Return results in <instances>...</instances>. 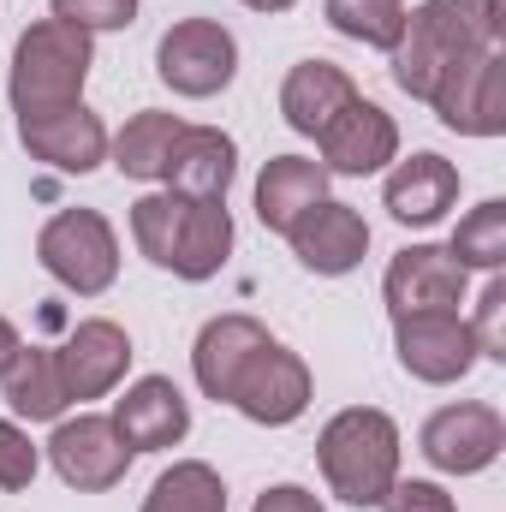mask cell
<instances>
[{
    "label": "cell",
    "mask_w": 506,
    "mask_h": 512,
    "mask_svg": "<svg viewBox=\"0 0 506 512\" xmlns=\"http://www.w3.org/2000/svg\"><path fill=\"white\" fill-rule=\"evenodd\" d=\"M18 143L30 149V161H42L54 173H78V179L108 161V126L84 102L42 108V114H18Z\"/></svg>",
    "instance_id": "cell-13"
},
{
    "label": "cell",
    "mask_w": 506,
    "mask_h": 512,
    "mask_svg": "<svg viewBox=\"0 0 506 512\" xmlns=\"http://www.w3.org/2000/svg\"><path fill=\"white\" fill-rule=\"evenodd\" d=\"M429 108H435L441 126L459 131V137H501L506 131V48L501 42H489L471 60H459L435 84Z\"/></svg>",
    "instance_id": "cell-7"
},
{
    "label": "cell",
    "mask_w": 506,
    "mask_h": 512,
    "mask_svg": "<svg viewBox=\"0 0 506 512\" xmlns=\"http://www.w3.org/2000/svg\"><path fill=\"white\" fill-rule=\"evenodd\" d=\"M381 203H387V215L399 227H435L459 203V167L447 155H435V149H417V155L387 167Z\"/></svg>",
    "instance_id": "cell-16"
},
{
    "label": "cell",
    "mask_w": 506,
    "mask_h": 512,
    "mask_svg": "<svg viewBox=\"0 0 506 512\" xmlns=\"http://www.w3.org/2000/svg\"><path fill=\"white\" fill-rule=\"evenodd\" d=\"M352 96H358V84H352L346 66H334V60H298L286 72V84H280V114H286V126L298 131V137H316Z\"/></svg>",
    "instance_id": "cell-20"
},
{
    "label": "cell",
    "mask_w": 506,
    "mask_h": 512,
    "mask_svg": "<svg viewBox=\"0 0 506 512\" xmlns=\"http://www.w3.org/2000/svg\"><path fill=\"white\" fill-rule=\"evenodd\" d=\"M310 393H316L310 364H304L298 352H286L280 340H268L251 364H245V376H239V387H233L227 405H239V411H245L251 423H262V429H286V423H298V417L310 411Z\"/></svg>",
    "instance_id": "cell-12"
},
{
    "label": "cell",
    "mask_w": 506,
    "mask_h": 512,
    "mask_svg": "<svg viewBox=\"0 0 506 512\" xmlns=\"http://www.w3.org/2000/svg\"><path fill=\"white\" fill-rule=\"evenodd\" d=\"M501 447H506V417L495 405H483V399L441 405V411H429L423 429H417V453H423L435 471H447V477H477V471H489V465L501 459Z\"/></svg>",
    "instance_id": "cell-6"
},
{
    "label": "cell",
    "mask_w": 506,
    "mask_h": 512,
    "mask_svg": "<svg viewBox=\"0 0 506 512\" xmlns=\"http://www.w3.org/2000/svg\"><path fill=\"white\" fill-rule=\"evenodd\" d=\"M471 322V340H477V358H495L506 364V274H489L483 298H477V316Z\"/></svg>",
    "instance_id": "cell-30"
},
{
    "label": "cell",
    "mask_w": 506,
    "mask_h": 512,
    "mask_svg": "<svg viewBox=\"0 0 506 512\" xmlns=\"http://www.w3.org/2000/svg\"><path fill=\"white\" fill-rule=\"evenodd\" d=\"M316 149H322V173H346V179H370V173H387L399 161V126L393 114L352 96L328 126L316 131Z\"/></svg>",
    "instance_id": "cell-11"
},
{
    "label": "cell",
    "mask_w": 506,
    "mask_h": 512,
    "mask_svg": "<svg viewBox=\"0 0 506 512\" xmlns=\"http://www.w3.org/2000/svg\"><path fill=\"white\" fill-rule=\"evenodd\" d=\"M114 429L131 453H161L179 447L191 435V399L167 376H143L126 387V399H114Z\"/></svg>",
    "instance_id": "cell-18"
},
{
    "label": "cell",
    "mask_w": 506,
    "mask_h": 512,
    "mask_svg": "<svg viewBox=\"0 0 506 512\" xmlns=\"http://www.w3.org/2000/svg\"><path fill=\"white\" fill-rule=\"evenodd\" d=\"M316 465L346 507H381L399 477V423L376 405H346L316 435Z\"/></svg>",
    "instance_id": "cell-2"
},
{
    "label": "cell",
    "mask_w": 506,
    "mask_h": 512,
    "mask_svg": "<svg viewBox=\"0 0 506 512\" xmlns=\"http://www.w3.org/2000/svg\"><path fill=\"white\" fill-rule=\"evenodd\" d=\"M251 512H328L304 483H274L268 495H256V507Z\"/></svg>",
    "instance_id": "cell-33"
},
{
    "label": "cell",
    "mask_w": 506,
    "mask_h": 512,
    "mask_svg": "<svg viewBox=\"0 0 506 512\" xmlns=\"http://www.w3.org/2000/svg\"><path fill=\"white\" fill-rule=\"evenodd\" d=\"M286 245H292V256H298L310 274L340 280V274H352V268L364 262V251H370V221H364L352 203L322 197L316 209H304V215L292 221Z\"/></svg>",
    "instance_id": "cell-15"
},
{
    "label": "cell",
    "mask_w": 506,
    "mask_h": 512,
    "mask_svg": "<svg viewBox=\"0 0 506 512\" xmlns=\"http://www.w3.org/2000/svg\"><path fill=\"white\" fill-rule=\"evenodd\" d=\"M18 346H24V340H18V328H12V322L0 316V370L12 364V352H18Z\"/></svg>",
    "instance_id": "cell-34"
},
{
    "label": "cell",
    "mask_w": 506,
    "mask_h": 512,
    "mask_svg": "<svg viewBox=\"0 0 506 512\" xmlns=\"http://www.w3.org/2000/svg\"><path fill=\"white\" fill-rule=\"evenodd\" d=\"M245 6H251V12H292L298 0H245Z\"/></svg>",
    "instance_id": "cell-35"
},
{
    "label": "cell",
    "mask_w": 506,
    "mask_h": 512,
    "mask_svg": "<svg viewBox=\"0 0 506 512\" xmlns=\"http://www.w3.org/2000/svg\"><path fill=\"white\" fill-rule=\"evenodd\" d=\"M143 512H227V483L215 465L179 459L155 477V489L143 495Z\"/></svg>",
    "instance_id": "cell-25"
},
{
    "label": "cell",
    "mask_w": 506,
    "mask_h": 512,
    "mask_svg": "<svg viewBox=\"0 0 506 512\" xmlns=\"http://www.w3.org/2000/svg\"><path fill=\"white\" fill-rule=\"evenodd\" d=\"M447 251L459 256V268L501 274V262H506V203H501V197L477 203V209L453 227V245H447Z\"/></svg>",
    "instance_id": "cell-27"
},
{
    "label": "cell",
    "mask_w": 506,
    "mask_h": 512,
    "mask_svg": "<svg viewBox=\"0 0 506 512\" xmlns=\"http://www.w3.org/2000/svg\"><path fill=\"white\" fill-rule=\"evenodd\" d=\"M131 453L114 429V417H96V411H78V417H60L54 435H48V465L60 471L66 489L78 495H102L114 483H126L131 471Z\"/></svg>",
    "instance_id": "cell-9"
},
{
    "label": "cell",
    "mask_w": 506,
    "mask_h": 512,
    "mask_svg": "<svg viewBox=\"0 0 506 512\" xmlns=\"http://www.w3.org/2000/svg\"><path fill=\"white\" fill-rule=\"evenodd\" d=\"M471 292V268H459V256L447 245H405L381 274V298L387 316H423V310H459Z\"/></svg>",
    "instance_id": "cell-10"
},
{
    "label": "cell",
    "mask_w": 506,
    "mask_h": 512,
    "mask_svg": "<svg viewBox=\"0 0 506 512\" xmlns=\"http://www.w3.org/2000/svg\"><path fill=\"white\" fill-rule=\"evenodd\" d=\"M155 78L173 96H185V102L221 96L239 78V42H233V30L221 18H179L155 42Z\"/></svg>",
    "instance_id": "cell-5"
},
{
    "label": "cell",
    "mask_w": 506,
    "mask_h": 512,
    "mask_svg": "<svg viewBox=\"0 0 506 512\" xmlns=\"http://www.w3.org/2000/svg\"><path fill=\"white\" fill-rule=\"evenodd\" d=\"M381 512H459V501H453L441 483H423V477H393V489L381 495Z\"/></svg>",
    "instance_id": "cell-32"
},
{
    "label": "cell",
    "mask_w": 506,
    "mask_h": 512,
    "mask_svg": "<svg viewBox=\"0 0 506 512\" xmlns=\"http://www.w3.org/2000/svg\"><path fill=\"white\" fill-rule=\"evenodd\" d=\"M179 215H185V197H173V191H149V197H137V203H131V239H137V251L149 256L155 268H167V262H173Z\"/></svg>",
    "instance_id": "cell-28"
},
{
    "label": "cell",
    "mask_w": 506,
    "mask_h": 512,
    "mask_svg": "<svg viewBox=\"0 0 506 512\" xmlns=\"http://www.w3.org/2000/svg\"><path fill=\"white\" fill-rule=\"evenodd\" d=\"M322 197H328L322 161H310V155H274V161L262 167V179H256V221L286 239L292 221H298L304 209H316Z\"/></svg>",
    "instance_id": "cell-21"
},
{
    "label": "cell",
    "mask_w": 506,
    "mask_h": 512,
    "mask_svg": "<svg viewBox=\"0 0 506 512\" xmlns=\"http://www.w3.org/2000/svg\"><path fill=\"white\" fill-rule=\"evenodd\" d=\"M227 256H233V215H227V203H197V197H185L167 274H179V280H215V274L227 268Z\"/></svg>",
    "instance_id": "cell-22"
},
{
    "label": "cell",
    "mask_w": 506,
    "mask_h": 512,
    "mask_svg": "<svg viewBox=\"0 0 506 512\" xmlns=\"http://www.w3.org/2000/svg\"><path fill=\"white\" fill-rule=\"evenodd\" d=\"M489 42H501V0H423L393 42V84L411 102H429L435 84Z\"/></svg>",
    "instance_id": "cell-1"
},
{
    "label": "cell",
    "mask_w": 506,
    "mask_h": 512,
    "mask_svg": "<svg viewBox=\"0 0 506 512\" xmlns=\"http://www.w3.org/2000/svg\"><path fill=\"white\" fill-rule=\"evenodd\" d=\"M274 334L245 316V310H233V316H215V322H203V334H197V346H191V376L203 387V399H233V387L245 376V364H251L256 352L268 346Z\"/></svg>",
    "instance_id": "cell-19"
},
{
    "label": "cell",
    "mask_w": 506,
    "mask_h": 512,
    "mask_svg": "<svg viewBox=\"0 0 506 512\" xmlns=\"http://www.w3.org/2000/svg\"><path fill=\"white\" fill-rule=\"evenodd\" d=\"M90 66H96V42H90L84 30H72V24H60V18L30 24V30L12 42V72H6L12 114H42V108L84 102Z\"/></svg>",
    "instance_id": "cell-3"
},
{
    "label": "cell",
    "mask_w": 506,
    "mask_h": 512,
    "mask_svg": "<svg viewBox=\"0 0 506 512\" xmlns=\"http://www.w3.org/2000/svg\"><path fill=\"white\" fill-rule=\"evenodd\" d=\"M239 173V143L221 126H185L173 137V155L161 167V185L173 197H197V203H227V185Z\"/></svg>",
    "instance_id": "cell-17"
},
{
    "label": "cell",
    "mask_w": 506,
    "mask_h": 512,
    "mask_svg": "<svg viewBox=\"0 0 506 512\" xmlns=\"http://www.w3.org/2000/svg\"><path fill=\"white\" fill-rule=\"evenodd\" d=\"M185 131L179 114H161V108H143V114H131L126 131L120 137H108V155H114V167L126 173V179H161V167H167V155H173V137Z\"/></svg>",
    "instance_id": "cell-24"
},
{
    "label": "cell",
    "mask_w": 506,
    "mask_h": 512,
    "mask_svg": "<svg viewBox=\"0 0 506 512\" xmlns=\"http://www.w3.org/2000/svg\"><path fill=\"white\" fill-rule=\"evenodd\" d=\"M322 18L346 42H364V48L393 54V42L405 30V0H322Z\"/></svg>",
    "instance_id": "cell-26"
},
{
    "label": "cell",
    "mask_w": 506,
    "mask_h": 512,
    "mask_svg": "<svg viewBox=\"0 0 506 512\" xmlns=\"http://www.w3.org/2000/svg\"><path fill=\"white\" fill-rule=\"evenodd\" d=\"M60 24L84 30V36H102V30H131L137 24V0H48Z\"/></svg>",
    "instance_id": "cell-31"
},
{
    "label": "cell",
    "mask_w": 506,
    "mask_h": 512,
    "mask_svg": "<svg viewBox=\"0 0 506 512\" xmlns=\"http://www.w3.org/2000/svg\"><path fill=\"white\" fill-rule=\"evenodd\" d=\"M0 393L12 405V417H24V423H60L72 405L60 364H54V346H18L12 364L0 370Z\"/></svg>",
    "instance_id": "cell-23"
},
{
    "label": "cell",
    "mask_w": 506,
    "mask_h": 512,
    "mask_svg": "<svg viewBox=\"0 0 506 512\" xmlns=\"http://www.w3.org/2000/svg\"><path fill=\"white\" fill-rule=\"evenodd\" d=\"M36 262L78 298H102L120 280V233L102 209H60L36 233Z\"/></svg>",
    "instance_id": "cell-4"
},
{
    "label": "cell",
    "mask_w": 506,
    "mask_h": 512,
    "mask_svg": "<svg viewBox=\"0 0 506 512\" xmlns=\"http://www.w3.org/2000/svg\"><path fill=\"white\" fill-rule=\"evenodd\" d=\"M131 334L108 316H84L66 346H54V364H60V382H66V399L84 405V399H108L114 387L126 382L131 370Z\"/></svg>",
    "instance_id": "cell-14"
},
{
    "label": "cell",
    "mask_w": 506,
    "mask_h": 512,
    "mask_svg": "<svg viewBox=\"0 0 506 512\" xmlns=\"http://www.w3.org/2000/svg\"><path fill=\"white\" fill-rule=\"evenodd\" d=\"M36 471H42V447L30 441V429L18 417H0V489L18 495L36 483Z\"/></svg>",
    "instance_id": "cell-29"
},
{
    "label": "cell",
    "mask_w": 506,
    "mask_h": 512,
    "mask_svg": "<svg viewBox=\"0 0 506 512\" xmlns=\"http://www.w3.org/2000/svg\"><path fill=\"white\" fill-rule=\"evenodd\" d=\"M393 352L411 382L453 387L477 370V340L459 310H423V316H393Z\"/></svg>",
    "instance_id": "cell-8"
}]
</instances>
